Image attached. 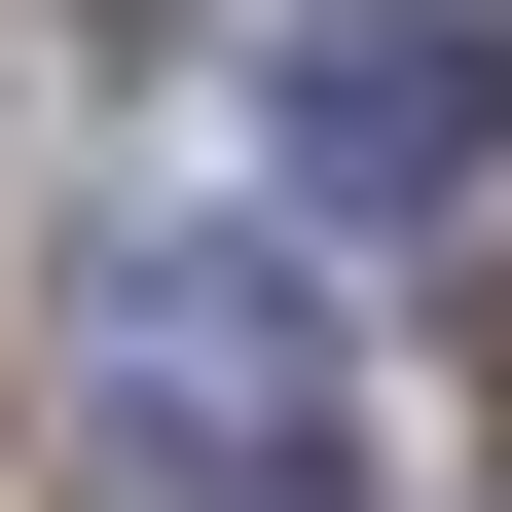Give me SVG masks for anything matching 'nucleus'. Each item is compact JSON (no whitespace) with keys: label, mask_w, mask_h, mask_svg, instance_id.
Segmentation results:
<instances>
[{"label":"nucleus","mask_w":512,"mask_h":512,"mask_svg":"<svg viewBox=\"0 0 512 512\" xmlns=\"http://www.w3.org/2000/svg\"><path fill=\"white\" fill-rule=\"evenodd\" d=\"M74 403L147 439L183 512H330V476H366V403H330V293H293L256 220H110V256H74Z\"/></svg>","instance_id":"1"},{"label":"nucleus","mask_w":512,"mask_h":512,"mask_svg":"<svg viewBox=\"0 0 512 512\" xmlns=\"http://www.w3.org/2000/svg\"><path fill=\"white\" fill-rule=\"evenodd\" d=\"M256 183L293 220H476L512 183V0H293L256 37Z\"/></svg>","instance_id":"2"}]
</instances>
